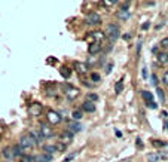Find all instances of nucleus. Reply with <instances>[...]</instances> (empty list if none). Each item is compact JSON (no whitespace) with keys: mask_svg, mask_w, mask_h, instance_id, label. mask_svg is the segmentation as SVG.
<instances>
[{"mask_svg":"<svg viewBox=\"0 0 168 162\" xmlns=\"http://www.w3.org/2000/svg\"><path fill=\"white\" fill-rule=\"evenodd\" d=\"M106 36L112 42H116L119 39V36H121V30H119V27L116 24H109L107 28H106Z\"/></svg>","mask_w":168,"mask_h":162,"instance_id":"1","label":"nucleus"},{"mask_svg":"<svg viewBox=\"0 0 168 162\" xmlns=\"http://www.w3.org/2000/svg\"><path fill=\"white\" fill-rule=\"evenodd\" d=\"M34 144H36V143H34L33 137H31L30 134H28V135H22V137L20 138V146L24 149V150H30Z\"/></svg>","mask_w":168,"mask_h":162,"instance_id":"2","label":"nucleus"},{"mask_svg":"<svg viewBox=\"0 0 168 162\" xmlns=\"http://www.w3.org/2000/svg\"><path fill=\"white\" fill-rule=\"evenodd\" d=\"M48 121H49V123L51 125H58L61 121H63V118H61V115L58 113V112H54V110H51V112H48Z\"/></svg>","mask_w":168,"mask_h":162,"instance_id":"3","label":"nucleus"},{"mask_svg":"<svg viewBox=\"0 0 168 162\" xmlns=\"http://www.w3.org/2000/svg\"><path fill=\"white\" fill-rule=\"evenodd\" d=\"M39 131H40V134L43 135L45 138H51V137L54 135V131H52V128H51L49 123H43V122H42L40 127H39Z\"/></svg>","mask_w":168,"mask_h":162,"instance_id":"4","label":"nucleus"},{"mask_svg":"<svg viewBox=\"0 0 168 162\" xmlns=\"http://www.w3.org/2000/svg\"><path fill=\"white\" fill-rule=\"evenodd\" d=\"M100 22H101V18L97 12H91V14L86 15V24H89V25H97Z\"/></svg>","mask_w":168,"mask_h":162,"instance_id":"5","label":"nucleus"},{"mask_svg":"<svg viewBox=\"0 0 168 162\" xmlns=\"http://www.w3.org/2000/svg\"><path fill=\"white\" fill-rule=\"evenodd\" d=\"M128 6H129V3H125V5L119 9V12H118V18H119V20L125 21V20H128V18L131 16V14L128 12Z\"/></svg>","mask_w":168,"mask_h":162,"instance_id":"6","label":"nucleus"},{"mask_svg":"<svg viewBox=\"0 0 168 162\" xmlns=\"http://www.w3.org/2000/svg\"><path fill=\"white\" fill-rule=\"evenodd\" d=\"M100 51H101V45L98 43V42H92V43L88 46V52H89V55H97Z\"/></svg>","mask_w":168,"mask_h":162,"instance_id":"7","label":"nucleus"},{"mask_svg":"<svg viewBox=\"0 0 168 162\" xmlns=\"http://www.w3.org/2000/svg\"><path fill=\"white\" fill-rule=\"evenodd\" d=\"M82 110L86 112V113H94L95 112V104L92 101H83L82 103Z\"/></svg>","mask_w":168,"mask_h":162,"instance_id":"8","label":"nucleus"},{"mask_svg":"<svg viewBox=\"0 0 168 162\" xmlns=\"http://www.w3.org/2000/svg\"><path fill=\"white\" fill-rule=\"evenodd\" d=\"M30 135L33 137V140H34V143H36V144H42L43 138H45V137L40 134V131H31V132H30Z\"/></svg>","mask_w":168,"mask_h":162,"instance_id":"9","label":"nucleus"},{"mask_svg":"<svg viewBox=\"0 0 168 162\" xmlns=\"http://www.w3.org/2000/svg\"><path fill=\"white\" fill-rule=\"evenodd\" d=\"M158 62L161 66H168V52H159L158 54Z\"/></svg>","mask_w":168,"mask_h":162,"instance_id":"10","label":"nucleus"},{"mask_svg":"<svg viewBox=\"0 0 168 162\" xmlns=\"http://www.w3.org/2000/svg\"><path fill=\"white\" fill-rule=\"evenodd\" d=\"M82 129H83V127H82V123H79V122H73V123L68 125V131L70 132H81Z\"/></svg>","mask_w":168,"mask_h":162,"instance_id":"11","label":"nucleus"},{"mask_svg":"<svg viewBox=\"0 0 168 162\" xmlns=\"http://www.w3.org/2000/svg\"><path fill=\"white\" fill-rule=\"evenodd\" d=\"M60 138H61V141L63 143L67 144V143H70L72 140H73V132H70V131H64V132L61 134Z\"/></svg>","mask_w":168,"mask_h":162,"instance_id":"12","label":"nucleus"},{"mask_svg":"<svg viewBox=\"0 0 168 162\" xmlns=\"http://www.w3.org/2000/svg\"><path fill=\"white\" fill-rule=\"evenodd\" d=\"M74 68H76V72L79 74H83L88 72V66L85 62H76V64H74Z\"/></svg>","mask_w":168,"mask_h":162,"instance_id":"13","label":"nucleus"},{"mask_svg":"<svg viewBox=\"0 0 168 162\" xmlns=\"http://www.w3.org/2000/svg\"><path fill=\"white\" fill-rule=\"evenodd\" d=\"M42 112V106L40 104H33L31 107H30V115L31 116H39Z\"/></svg>","mask_w":168,"mask_h":162,"instance_id":"14","label":"nucleus"},{"mask_svg":"<svg viewBox=\"0 0 168 162\" xmlns=\"http://www.w3.org/2000/svg\"><path fill=\"white\" fill-rule=\"evenodd\" d=\"M57 150H58V149H57L55 144H45V146H43V152L48 153V155H52V153L57 152Z\"/></svg>","mask_w":168,"mask_h":162,"instance_id":"15","label":"nucleus"},{"mask_svg":"<svg viewBox=\"0 0 168 162\" xmlns=\"http://www.w3.org/2000/svg\"><path fill=\"white\" fill-rule=\"evenodd\" d=\"M67 91H68V92H66V94H67L68 100H73L76 95H79V91H77V89H74V88H72V86H67Z\"/></svg>","mask_w":168,"mask_h":162,"instance_id":"16","label":"nucleus"},{"mask_svg":"<svg viewBox=\"0 0 168 162\" xmlns=\"http://www.w3.org/2000/svg\"><path fill=\"white\" fill-rule=\"evenodd\" d=\"M2 155L6 158L7 161H11L12 158H15L14 156V152H12V149H9V147H6V149H3V152H2Z\"/></svg>","mask_w":168,"mask_h":162,"instance_id":"17","label":"nucleus"},{"mask_svg":"<svg viewBox=\"0 0 168 162\" xmlns=\"http://www.w3.org/2000/svg\"><path fill=\"white\" fill-rule=\"evenodd\" d=\"M141 97L146 100V103H152L153 101V94L149 92V91H141Z\"/></svg>","mask_w":168,"mask_h":162,"instance_id":"18","label":"nucleus"},{"mask_svg":"<svg viewBox=\"0 0 168 162\" xmlns=\"http://www.w3.org/2000/svg\"><path fill=\"white\" fill-rule=\"evenodd\" d=\"M122 91H124V79H119V81L116 82V85H114V92L121 94Z\"/></svg>","mask_w":168,"mask_h":162,"instance_id":"19","label":"nucleus"},{"mask_svg":"<svg viewBox=\"0 0 168 162\" xmlns=\"http://www.w3.org/2000/svg\"><path fill=\"white\" fill-rule=\"evenodd\" d=\"M22 150H24V149L21 147L20 144H16V146H14V147H12V152H14V156H20V158H22Z\"/></svg>","mask_w":168,"mask_h":162,"instance_id":"20","label":"nucleus"},{"mask_svg":"<svg viewBox=\"0 0 168 162\" xmlns=\"http://www.w3.org/2000/svg\"><path fill=\"white\" fill-rule=\"evenodd\" d=\"M159 159H161V158H159V153H149L147 155V161L149 162H158Z\"/></svg>","mask_w":168,"mask_h":162,"instance_id":"21","label":"nucleus"},{"mask_svg":"<svg viewBox=\"0 0 168 162\" xmlns=\"http://www.w3.org/2000/svg\"><path fill=\"white\" fill-rule=\"evenodd\" d=\"M104 36H106V33H103V31H94V33H92V37H94L97 42L103 40V39H104Z\"/></svg>","mask_w":168,"mask_h":162,"instance_id":"22","label":"nucleus"},{"mask_svg":"<svg viewBox=\"0 0 168 162\" xmlns=\"http://www.w3.org/2000/svg\"><path fill=\"white\" fill-rule=\"evenodd\" d=\"M72 116H73V119H74V121L77 122V121H81V119H82V116H83V115H82V110H74L73 113H72Z\"/></svg>","mask_w":168,"mask_h":162,"instance_id":"23","label":"nucleus"},{"mask_svg":"<svg viewBox=\"0 0 168 162\" xmlns=\"http://www.w3.org/2000/svg\"><path fill=\"white\" fill-rule=\"evenodd\" d=\"M21 162H36V158L30 155H24L21 158Z\"/></svg>","mask_w":168,"mask_h":162,"instance_id":"24","label":"nucleus"},{"mask_svg":"<svg viewBox=\"0 0 168 162\" xmlns=\"http://www.w3.org/2000/svg\"><path fill=\"white\" fill-rule=\"evenodd\" d=\"M91 81H92V82H100L101 81V76L94 72V73H91Z\"/></svg>","mask_w":168,"mask_h":162,"instance_id":"25","label":"nucleus"},{"mask_svg":"<svg viewBox=\"0 0 168 162\" xmlns=\"http://www.w3.org/2000/svg\"><path fill=\"white\" fill-rule=\"evenodd\" d=\"M98 100V95L97 94H88V101H97Z\"/></svg>","mask_w":168,"mask_h":162,"instance_id":"26","label":"nucleus"},{"mask_svg":"<svg viewBox=\"0 0 168 162\" xmlns=\"http://www.w3.org/2000/svg\"><path fill=\"white\" fill-rule=\"evenodd\" d=\"M162 83L168 86V70L167 72H164V74H162Z\"/></svg>","mask_w":168,"mask_h":162,"instance_id":"27","label":"nucleus"},{"mask_svg":"<svg viewBox=\"0 0 168 162\" xmlns=\"http://www.w3.org/2000/svg\"><path fill=\"white\" fill-rule=\"evenodd\" d=\"M61 76H63V77H68V76H70V72H68L66 67H63L61 68Z\"/></svg>","mask_w":168,"mask_h":162,"instance_id":"28","label":"nucleus"},{"mask_svg":"<svg viewBox=\"0 0 168 162\" xmlns=\"http://www.w3.org/2000/svg\"><path fill=\"white\" fill-rule=\"evenodd\" d=\"M156 92H158V97H159V100H161V101H164V100H165V97H164V91H162L161 88H158V89H156Z\"/></svg>","mask_w":168,"mask_h":162,"instance_id":"29","label":"nucleus"},{"mask_svg":"<svg viewBox=\"0 0 168 162\" xmlns=\"http://www.w3.org/2000/svg\"><path fill=\"white\" fill-rule=\"evenodd\" d=\"M55 146H57V149H58V150H66V143H58V144H55Z\"/></svg>","mask_w":168,"mask_h":162,"instance_id":"30","label":"nucleus"},{"mask_svg":"<svg viewBox=\"0 0 168 162\" xmlns=\"http://www.w3.org/2000/svg\"><path fill=\"white\" fill-rule=\"evenodd\" d=\"M152 144H153V146H158V147H162L165 143H164V141H158V140H153V141H152Z\"/></svg>","mask_w":168,"mask_h":162,"instance_id":"31","label":"nucleus"},{"mask_svg":"<svg viewBox=\"0 0 168 162\" xmlns=\"http://www.w3.org/2000/svg\"><path fill=\"white\" fill-rule=\"evenodd\" d=\"M161 159H168V152H158Z\"/></svg>","mask_w":168,"mask_h":162,"instance_id":"32","label":"nucleus"},{"mask_svg":"<svg viewBox=\"0 0 168 162\" xmlns=\"http://www.w3.org/2000/svg\"><path fill=\"white\" fill-rule=\"evenodd\" d=\"M161 46L162 48H168V37H165V39H162L161 40Z\"/></svg>","mask_w":168,"mask_h":162,"instance_id":"33","label":"nucleus"},{"mask_svg":"<svg viewBox=\"0 0 168 162\" xmlns=\"http://www.w3.org/2000/svg\"><path fill=\"white\" fill-rule=\"evenodd\" d=\"M152 83H153L155 86L158 85V77H156V74H152Z\"/></svg>","mask_w":168,"mask_h":162,"instance_id":"34","label":"nucleus"},{"mask_svg":"<svg viewBox=\"0 0 168 162\" xmlns=\"http://www.w3.org/2000/svg\"><path fill=\"white\" fill-rule=\"evenodd\" d=\"M147 107H149V109H156V107H158V104H156V103H153V101H152V103H147Z\"/></svg>","mask_w":168,"mask_h":162,"instance_id":"35","label":"nucleus"},{"mask_svg":"<svg viewBox=\"0 0 168 162\" xmlns=\"http://www.w3.org/2000/svg\"><path fill=\"white\" fill-rule=\"evenodd\" d=\"M74 156H76V153H72V155H68L67 158H66V159H64V162H68V161H72V159H73Z\"/></svg>","mask_w":168,"mask_h":162,"instance_id":"36","label":"nucleus"},{"mask_svg":"<svg viewBox=\"0 0 168 162\" xmlns=\"http://www.w3.org/2000/svg\"><path fill=\"white\" fill-rule=\"evenodd\" d=\"M114 3H116V2H103V5H104V6H113Z\"/></svg>","mask_w":168,"mask_h":162,"instance_id":"37","label":"nucleus"},{"mask_svg":"<svg viewBox=\"0 0 168 162\" xmlns=\"http://www.w3.org/2000/svg\"><path fill=\"white\" fill-rule=\"evenodd\" d=\"M137 146H138V149H143V143H141V138H137Z\"/></svg>","mask_w":168,"mask_h":162,"instance_id":"38","label":"nucleus"},{"mask_svg":"<svg viewBox=\"0 0 168 162\" xmlns=\"http://www.w3.org/2000/svg\"><path fill=\"white\" fill-rule=\"evenodd\" d=\"M112 68H113V64H109L107 66V68H106V73H110V72H112Z\"/></svg>","mask_w":168,"mask_h":162,"instance_id":"39","label":"nucleus"},{"mask_svg":"<svg viewBox=\"0 0 168 162\" xmlns=\"http://www.w3.org/2000/svg\"><path fill=\"white\" fill-rule=\"evenodd\" d=\"M149 27H150V24H149V22H144V24L141 25V28H143V30H147Z\"/></svg>","mask_w":168,"mask_h":162,"instance_id":"40","label":"nucleus"},{"mask_svg":"<svg viewBox=\"0 0 168 162\" xmlns=\"http://www.w3.org/2000/svg\"><path fill=\"white\" fill-rule=\"evenodd\" d=\"M165 129L168 131V122H165Z\"/></svg>","mask_w":168,"mask_h":162,"instance_id":"41","label":"nucleus"}]
</instances>
